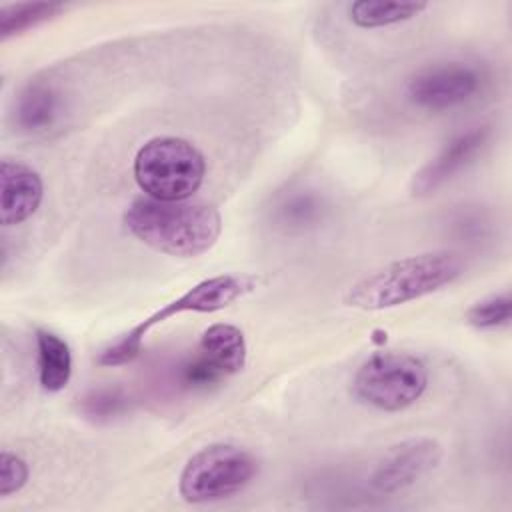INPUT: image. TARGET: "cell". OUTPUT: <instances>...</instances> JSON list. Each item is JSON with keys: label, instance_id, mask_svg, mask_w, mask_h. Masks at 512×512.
Listing matches in <instances>:
<instances>
[{"label": "cell", "instance_id": "6da1fadb", "mask_svg": "<svg viewBox=\"0 0 512 512\" xmlns=\"http://www.w3.org/2000/svg\"><path fill=\"white\" fill-rule=\"evenodd\" d=\"M128 232L156 252L194 258L208 252L222 232L220 212L206 202L136 198L124 212Z\"/></svg>", "mask_w": 512, "mask_h": 512}, {"label": "cell", "instance_id": "7a4b0ae2", "mask_svg": "<svg viewBox=\"0 0 512 512\" xmlns=\"http://www.w3.org/2000/svg\"><path fill=\"white\" fill-rule=\"evenodd\" d=\"M464 260L452 250L406 256L364 276L348 288L344 304L358 310H388L450 286L464 274Z\"/></svg>", "mask_w": 512, "mask_h": 512}, {"label": "cell", "instance_id": "3957f363", "mask_svg": "<svg viewBox=\"0 0 512 512\" xmlns=\"http://www.w3.org/2000/svg\"><path fill=\"white\" fill-rule=\"evenodd\" d=\"M134 178L148 198L188 200L206 178V158L184 138L156 136L138 148Z\"/></svg>", "mask_w": 512, "mask_h": 512}, {"label": "cell", "instance_id": "277c9868", "mask_svg": "<svg viewBox=\"0 0 512 512\" xmlns=\"http://www.w3.org/2000/svg\"><path fill=\"white\" fill-rule=\"evenodd\" d=\"M256 288V278L248 274H218L200 280L192 288H188L182 296L176 300L164 304L156 312H152L148 318L138 322L134 328H130L126 334H122L116 342H112L108 348H104L98 356V364L102 366H120L130 360H134L144 344L146 334L166 322L172 316L184 314V312H216L222 310L242 296L250 294Z\"/></svg>", "mask_w": 512, "mask_h": 512}, {"label": "cell", "instance_id": "5b68a950", "mask_svg": "<svg viewBox=\"0 0 512 512\" xmlns=\"http://www.w3.org/2000/svg\"><path fill=\"white\" fill-rule=\"evenodd\" d=\"M428 388L426 364L410 354L384 350L368 356L352 378L358 402L382 412H400L416 404Z\"/></svg>", "mask_w": 512, "mask_h": 512}, {"label": "cell", "instance_id": "8992f818", "mask_svg": "<svg viewBox=\"0 0 512 512\" xmlns=\"http://www.w3.org/2000/svg\"><path fill=\"white\" fill-rule=\"evenodd\" d=\"M258 474L256 458L234 444H208L194 452L178 478V492L190 504H206L242 492Z\"/></svg>", "mask_w": 512, "mask_h": 512}, {"label": "cell", "instance_id": "52a82bcc", "mask_svg": "<svg viewBox=\"0 0 512 512\" xmlns=\"http://www.w3.org/2000/svg\"><path fill=\"white\" fill-rule=\"evenodd\" d=\"M246 338L244 332L228 322L208 326L196 352L182 366V384L192 390H204L228 376L240 372L246 364Z\"/></svg>", "mask_w": 512, "mask_h": 512}, {"label": "cell", "instance_id": "ba28073f", "mask_svg": "<svg viewBox=\"0 0 512 512\" xmlns=\"http://www.w3.org/2000/svg\"><path fill=\"white\" fill-rule=\"evenodd\" d=\"M482 82L480 68L470 62H438L420 68L408 80L406 98L420 110L444 112L472 100L480 92Z\"/></svg>", "mask_w": 512, "mask_h": 512}, {"label": "cell", "instance_id": "9c48e42d", "mask_svg": "<svg viewBox=\"0 0 512 512\" xmlns=\"http://www.w3.org/2000/svg\"><path fill=\"white\" fill-rule=\"evenodd\" d=\"M442 446L426 436H416L390 446L370 474V486L380 494L410 488L428 476L442 460Z\"/></svg>", "mask_w": 512, "mask_h": 512}, {"label": "cell", "instance_id": "30bf717a", "mask_svg": "<svg viewBox=\"0 0 512 512\" xmlns=\"http://www.w3.org/2000/svg\"><path fill=\"white\" fill-rule=\"evenodd\" d=\"M488 138L490 126H472L450 138L442 150L412 176V196H428L450 182L458 172L474 162L488 144Z\"/></svg>", "mask_w": 512, "mask_h": 512}, {"label": "cell", "instance_id": "8fae6325", "mask_svg": "<svg viewBox=\"0 0 512 512\" xmlns=\"http://www.w3.org/2000/svg\"><path fill=\"white\" fill-rule=\"evenodd\" d=\"M44 198V182L40 174L12 158L0 162V222L16 226L36 214Z\"/></svg>", "mask_w": 512, "mask_h": 512}, {"label": "cell", "instance_id": "7c38bea8", "mask_svg": "<svg viewBox=\"0 0 512 512\" xmlns=\"http://www.w3.org/2000/svg\"><path fill=\"white\" fill-rule=\"evenodd\" d=\"M64 114L62 94L46 84H28L14 102V124L26 134H46L50 132Z\"/></svg>", "mask_w": 512, "mask_h": 512}, {"label": "cell", "instance_id": "4fadbf2b", "mask_svg": "<svg viewBox=\"0 0 512 512\" xmlns=\"http://www.w3.org/2000/svg\"><path fill=\"white\" fill-rule=\"evenodd\" d=\"M38 382L46 392H60L72 376V352L68 342L50 330H36Z\"/></svg>", "mask_w": 512, "mask_h": 512}, {"label": "cell", "instance_id": "5bb4252c", "mask_svg": "<svg viewBox=\"0 0 512 512\" xmlns=\"http://www.w3.org/2000/svg\"><path fill=\"white\" fill-rule=\"evenodd\" d=\"M324 212L326 202L320 194L312 190H294L276 202L272 218L276 226L286 232H304L318 226L324 218Z\"/></svg>", "mask_w": 512, "mask_h": 512}, {"label": "cell", "instance_id": "9a60e30c", "mask_svg": "<svg viewBox=\"0 0 512 512\" xmlns=\"http://www.w3.org/2000/svg\"><path fill=\"white\" fill-rule=\"evenodd\" d=\"M428 10L426 2H382L358 0L348 4V20L362 30L386 28L408 22Z\"/></svg>", "mask_w": 512, "mask_h": 512}, {"label": "cell", "instance_id": "2e32d148", "mask_svg": "<svg viewBox=\"0 0 512 512\" xmlns=\"http://www.w3.org/2000/svg\"><path fill=\"white\" fill-rule=\"evenodd\" d=\"M66 10L62 2H18L0 8V38L8 40L36 28Z\"/></svg>", "mask_w": 512, "mask_h": 512}, {"label": "cell", "instance_id": "e0dca14e", "mask_svg": "<svg viewBox=\"0 0 512 512\" xmlns=\"http://www.w3.org/2000/svg\"><path fill=\"white\" fill-rule=\"evenodd\" d=\"M510 316H512L510 292H500L474 302L466 310L464 320L478 330H496L500 326H506L510 322Z\"/></svg>", "mask_w": 512, "mask_h": 512}, {"label": "cell", "instance_id": "ac0fdd59", "mask_svg": "<svg viewBox=\"0 0 512 512\" xmlns=\"http://www.w3.org/2000/svg\"><path fill=\"white\" fill-rule=\"evenodd\" d=\"M128 408V396L122 388H92L80 400V410L86 418L108 422Z\"/></svg>", "mask_w": 512, "mask_h": 512}, {"label": "cell", "instance_id": "d6986e66", "mask_svg": "<svg viewBox=\"0 0 512 512\" xmlns=\"http://www.w3.org/2000/svg\"><path fill=\"white\" fill-rule=\"evenodd\" d=\"M30 476L28 462L10 450L0 452V496L8 498L20 492Z\"/></svg>", "mask_w": 512, "mask_h": 512}, {"label": "cell", "instance_id": "ffe728a7", "mask_svg": "<svg viewBox=\"0 0 512 512\" xmlns=\"http://www.w3.org/2000/svg\"><path fill=\"white\" fill-rule=\"evenodd\" d=\"M376 334V338H374V342H378V344H382V342H386V332H382V330H376L374 332Z\"/></svg>", "mask_w": 512, "mask_h": 512}]
</instances>
